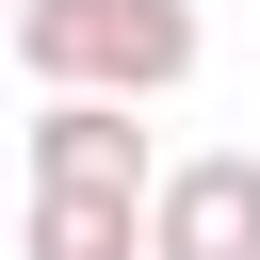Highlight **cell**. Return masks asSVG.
<instances>
[{"label":"cell","instance_id":"obj_1","mask_svg":"<svg viewBox=\"0 0 260 260\" xmlns=\"http://www.w3.org/2000/svg\"><path fill=\"white\" fill-rule=\"evenodd\" d=\"M32 81H98V98H179L195 81V0H16L0 32Z\"/></svg>","mask_w":260,"mask_h":260},{"label":"cell","instance_id":"obj_2","mask_svg":"<svg viewBox=\"0 0 260 260\" xmlns=\"http://www.w3.org/2000/svg\"><path fill=\"white\" fill-rule=\"evenodd\" d=\"M146 260H260V146H195L146 179Z\"/></svg>","mask_w":260,"mask_h":260},{"label":"cell","instance_id":"obj_3","mask_svg":"<svg viewBox=\"0 0 260 260\" xmlns=\"http://www.w3.org/2000/svg\"><path fill=\"white\" fill-rule=\"evenodd\" d=\"M32 179H162V146L130 130V98H98V81H49V114H32Z\"/></svg>","mask_w":260,"mask_h":260},{"label":"cell","instance_id":"obj_4","mask_svg":"<svg viewBox=\"0 0 260 260\" xmlns=\"http://www.w3.org/2000/svg\"><path fill=\"white\" fill-rule=\"evenodd\" d=\"M16 260H146V195L130 179H32Z\"/></svg>","mask_w":260,"mask_h":260},{"label":"cell","instance_id":"obj_5","mask_svg":"<svg viewBox=\"0 0 260 260\" xmlns=\"http://www.w3.org/2000/svg\"><path fill=\"white\" fill-rule=\"evenodd\" d=\"M0 32H16V0H0Z\"/></svg>","mask_w":260,"mask_h":260}]
</instances>
